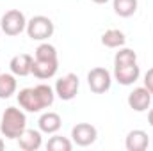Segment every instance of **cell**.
I'll return each mask as SVG.
<instances>
[{
	"label": "cell",
	"instance_id": "6da1fadb",
	"mask_svg": "<svg viewBox=\"0 0 153 151\" xmlns=\"http://www.w3.org/2000/svg\"><path fill=\"white\" fill-rule=\"evenodd\" d=\"M27 124V117L16 107H7L2 114V121H0V132L4 133V137L7 139H18Z\"/></svg>",
	"mask_w": 153,
	"mask_h": 151
},
{
	"label": "cell",
	"instance_id": "7a4b0ae2",
	"mask_svg": "<svg viewBox=\"0 0 153 151\" xmlns=\"http://www.w3.org/2000/svg\"><path fill=\"white\" fill-rule=\"evenodd\" d=\"M0 29L5 36H18L23 32V29H27V20L25 14L20 9H9L4 13L2 20H0Z\"/></svg>",
	"mask_w": 153,
	"mask_h": 151
},
{
	"label": "cell",
	"instance_id": "3957f363",
	"mask_svg": "<svg viewBox=\"0 0 153 151\" xmlns=\"http://www.w3.org/2000/svg\"><path fill=\"white\" fill-rule=\"evenodd\" d=\"M27 34L30 39H36V41H45V39L52 38L53 21L41 14L34 16V18H30V21H27Z\"/></svg>",
	"mask_w": 153,
	"mask_h": 151
},
{
	"label": "cell",
	"instance_id": "277c9868",
	"mask_svg": "<svg viewBox=\"0 0 153 151\" xmlns=\"http://www.w3.org/2000/svg\"><path fill=\"white\" fill-rule=\"evenodd\" d=\"M111 73L105 70V68H93L89 73H87V84H89V89L94 93V94H103L111 89Z\"/></svg>",
	"mask_w": 153,
	"mask_h": 151
},
{
	"label": "cell",
	"instance_id": "5b68a950",
	"mask_svg": "<svg viewBox=\"0 0 153 151\" xmlns=\"http://www.w3.org/2000/svg\"><path fill=\"white\" fill-rule=\"evenodd\" d=\"M76 93H78V76L75 73H68L55 82V94L61 100L70 101L76 96Z\"/></svg>",
	"mask_w": 153,
	"mask_h": 151
},
{
	"label": "cell",
	"instance_id": "8992f818",
	"mask_svg": "<svg viewBox=\"0 0 153 151\" xmlns=\"http://www.w3.org/2000/svg\"><path fill=\"white\" fill-rule=\"evenodd\" d=\"M96 135H98L96 128L93 124H89V123H78L71 130V137H73V141L78 146H89V144H93L96 141Z\"/></svg>",
	"mask_w": 153,
	"mask_h": 151
},
{
	"label": "cell",
	"instance_id": "52a82bcc",
	"mask_svg": "<svg viewBox=\"0 0 153 151\" xmlns=\"http://www.w3.org/2000/svg\"><path fill=\"white\" fill-rule=\"evenodd\" d=\"M152 103V93L146 87H137L128 94V105L130 109H134L135 112H144L148 110Z\"/></svg>",
	"mask_w": 153,
	"mask_h": 151
},
{
	"label": "cell",
	"instance_id": "ba28073f",
	"mask_svg": "<svg viewBox=\"0 0 153 151\" xmlns=\"http://www.w3.org/2000/svg\"><path fill=\"white\" fill-rule=\"evenodd\" d=\"M141 75V70L137 62L134 64H123V66H114V76L121 85H130L134 84Z\"/></svg>",
	"mask_w": 153,
	"mask_h": 151
},
{
	"label": "cell",
	"instance_id": "9c48e42d",
	"mask_svg": "<svg viewBox=\"0 0 153 151\" xmlns=\"http://www.w3.org/2000/svg\"><path fill=\"white\" fill-rule=\"evenodd\" d=\"M32 62L34 57L29 53H16L11 59V71L18 76H27L29 73H32Z\"/></svg>",
	"mask_w": 153,
	"mask_h": 151
},
{
	"label": "cell",
	"instance_id": "30bf717a",
	"mask_svg": "<svg viewBox=\"0 0 153 151\" xmlns=\"http://www.w3.org/2000/svg\"><path fill=\"white\" fill-rule=\"evenodd\" d=\"M18 103L22 109H25L27 112H39L43 107L38 100V94L34 91V87H27V89H22L20 94H18Z\"/></svg>",
	"mask_w": 153,
	"mask_h": 151
},
{
	"label": "cell",
	"instance_id": "8fae6325",
	"mask_svg": "<svg viewBox=\"0 0 153 151\" xmlns=\"http://www.w3.org/2000/svg\"><path fill=\"white\" fill-rule=\"evenodd\" d=\"M32 73L41 80L52 78L57 73V61H43V59H34L32 62Z\"/></svg>",
	"mask_w": 153,
	"mask_h": 151
},
{
	"label": "cell",
	"instance_id": "7c38bea8",
	"mask_svg": "<svg viewBox=\"0 0 153 151\" xmlns=\"http://www.w3.org/2000/svg\"><path fill=\"white\" fill-rule=\"evenodd\" d=\"M148 148V133L143 130H132L126 135V150L128 151H144Z\"/></svg>",
	"mask_w": 153,
	"mask_h": 151
},
{
	"label": "cell",
	"instance_id": "4fadbf2b",
	"mask_svg": "<svg viewBox=\"0 0 153 151\" xmlns=\"http://www.w3.org/2000/svg\"><path fill=\"white\" fill-rule=\"evenodd\" d=\"M20 148L25 151H36L41 146V133L38 130H23V133L18 137Z\"/></svg>",
	"mask_w": 153,
	"mask_h": 151
},
{
	"label": "cell",
	"instance_id": "5bb4252c",
	"mask_svg": "<svg viewBox=\"0 0 153 151\" xmlns=\"http://www.w3.org/2000/svg\"><path fill=\"white\" fill-rule=\"evenodd\" d=\"M39 130L41 132H46V133H55L59 128H61V115L57 112H46L39 117Z\"/></svg>",
	"mask_w": 153,
	"mask_h": 151
},
{
	"label": "cell",
	"instance_id": "9a60e30c",
	"mask_svg": "<svg viewBox=\"0 0 153 151\" xmlns=\"http://www.w3.org/2000/svg\"><path fill=\"white\" fill-rule=\"evenodd\" d=\"M125 34L121 32V30H117V29H109V30H105L103 32V36H102V43L107 46V48H119V46H123L125 44Z\"/></svg>",
	"mask_w": 153,
	"mask_h": 151
},
{
	"label": "cell",
	"instance_id": "2e32d148",
	"mask_svg": "<svg viewBox=\"0 0 153 151\" xmlns=\"http://www.w3.org/2000/svg\"><path fill=\"white\" fill-rule=\"evenodd\" d=\"M16 91V78L9 73H0V98H11Z\"/></svg>",
	"mask_w": 153,
	"mask_h": 151
},
{
	"label": "cell",
	"instance_id": "e0dca14e",
	"mask_svg": "<svg viewBox=\"0 0 153 151\" xmlns=\"http://www.w3.org/2000/svg\"><path fill=\"white\" fill-rule=\"evenodd\" d=\"M34 91H36V94H38V100H39V103H41L43 109H46V107H50V105L53 103L55 94H53V89H52L50 85L39 84V85L34 87Z\"/></svg>",
	"mask_w": 153,
	"mask_h": 151
},
{
	"label": "cell",
	"instance_id": "ac0fdd59",
	"mask_svg": "<svg viewBox=\"0 0 153 151\" xmlns=\"http://www.w3.org/2000/svg\"><path fill=\"white\" fill-rule=\"evenodd\" d=\"M114 11L121 18H128L137 11V0H114Z\"/></svg>",
	"mask_w": 153,
	"mask_h": 151
},
{
	"label": "cell",
	"instance_id": "d6986e66",
	"mask_svg": "<svg viewBox=\"0 0 153 151\" xmlns=\"http://www.w3.org/2000/svg\"><path fill=\"white\" fill-rule=\"evenodd\" d=\"M137 62V53L130 48H121L114 55V66H123V64H134Z\"/></svg>",
	"mask_w": 153,
	"mask_h": 151
},
{
	"label": "cell",
	"instance_id": "ffe728a7",
	"mask_svg": "<svg viewBox=\"0 0 153 151\" xmlns=\"http://www.w3.org/2000/svg\"><path fill=\"white\" fill-rule=\"evenodd\" d=\"M34 59H43V61H57V50L53 44L43 43L39 44L34 52Z\"/></svg>",
	"mask_w": 153,
	"mask_h": 151
},
{
	"label": "cell",
	"instance_id": "44dd1931",
	"mask_svg": "<svg viewBox=\"0 0 153 151\" xmlns=\"http://www.w3.org/2000/svg\"><path fill=\"white\" fill-rule=\"evenodd\" d=\"M46 150L48 151H70L71 150V142L66 137H62V135H53L46 142Z\"/></svg>",
	"mask_w": 153,
	"mask_h": 151
},
{
	"label": "cell",
	"instance_id": "7402d4cb",
	"mask_svg": "<svg viewBox=\"0 0 153 151\" xmlns=\"http://www.w3.org/2000/svg\"><path fill=\"white\" fill-rule=\"evenodd\" d=\"M144 85H146V89L153 94V68H150L146 71V75H144Z\"/></svg>",
	"mask_w": 153,
	"mask_h": 151
},
{
	"label": "cell",
	"instance_id": "603a6c76",
	"mask_svg": "<svg viewBox=\"0 0 153 151\" xmlns=\"http://www.w3.org/2000/svg\"><path fill=\"white\" fill-rule=\"evenodd\" d=\"M148 121H150V124L153 126V109L150 110V114H148Z\"/></svg>",
	"mask_w": 153,
	"mask_h": 151
},
{
	"label": "cell",
	"instance_id": "cb8c5ba5",
	"mask_svg": "<svg viewBox=\"0 0 153 151\" xmlns=\"http://www.w3.org/2000/svg\"><path fill=\"white\" fill-rule=\"evenodd\" d=\"M94 4H105V2H109V0H93Z\"/></svg>",
	"mask_w": 153,
	"mask_h": 151
},
{
	"label": "cell",
	"instance_id": "d4e9b609",
	"mask_svg": "<svg viewBox=\"0 0 153 151\" xmlns=\"http://www.w3.org/2000/svg\"><path fill=\"white\" fill-rule=\"evenodd\" d=\"M4 150V142H2V139H0V151Z\"/></svg>",
	"mask_w": 153,
	"mask_h": 151
}]
</instances>
